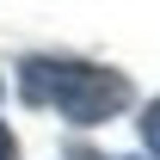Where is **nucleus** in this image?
Returning a JSON list of instances; mask_svg holds the SVG:
<instances>
[{
	"label": "nucleus",
	"mask_w": 160,
	"mask_h": 160,
	"mask_svg": "<svg viewBox=\"0 0 160 160\" xmlns=\"http://www.w3.org/2000/svg\"><path fill=\"white\" fill-rule=\"evenodd\" d=\"M142 148H148V154L160 160V99L148 105V111H142Z\"/></svg>",
	"instance_id": "f03ea898"
},
{
	"label": "nucleus",
	"mask_w": 160,
	"mask_h": 160,
	"mask_svg": "<svg viewBox=\"0 0 160 160\" xmlns=\"http://www.w3.org/2000/svg\"><path fill=\"white\" fill-rule=\"evenodd\" d=\"M19 92L56 117L92 129V123H111L129 111L136 86L117 74V68H99V62H74V56H25L19 62Z\"/></svg>",
	"instance_id": "f257e3e1"
},
{
	"label": "nucleus",
	"mask_w": 160,
	"mask_h": 160,
	"mask_svg": "<svg viewBox=\"0 0 160 160\" xmlns=\"http://www.w3.org/2000/svg\"><path fill=\"white\" fill-rule=\"evenodd\" d=\"M0 160H19V136L6 129V117H0Z\"/></svg>",
	"instance_id": "7ed1b4c3"
}]
</instances>
